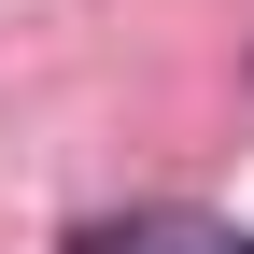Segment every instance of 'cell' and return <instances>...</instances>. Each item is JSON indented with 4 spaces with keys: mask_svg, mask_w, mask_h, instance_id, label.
<instances>
[{
    "mask_svg": "<svg viewBox=\"0 0 254 254\" xmlns=\"http://www.w3.org/2000/svg\"><path fill=\"white\" fill-rule=\"evenodd\" d=\"M57 254H254V226H226V212H85Z\"/></svg>",
    "mask_w": 254,
    "mask_h": 254,
    "instance_id": "6da1fadb",
    "label": "cell"
}]
</instances>
